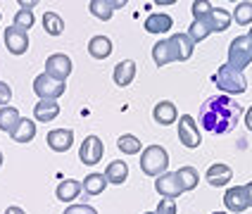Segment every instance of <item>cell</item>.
Listing matches in <instances>:
<instances>
[{"instance_id": "1", "label": "cell", "mask_w": 252, "mask_h": 214, "mask_svg": "<svg viewBox=\"0 0 252 214\" xmlns=\"http://www.w3.org/2000/svg\"><path fill=\"white\" fill-rule=\"evenodd\" d=\"M243 107L231 95H212L200 105V126L212 136H226L238 126Z\"/></svg>"}, {"instance_id": "2", "label": "cell", "mask_w": 252, "mask_h": 214, "mask_svg": "<svg viewBox=\"0 0 252 214\" xmlns=\"http://www.w3.org/2000/svg\"><path fill=\"white\" fill-rule=\"evenodd\" d=\"M214 84L224 91V95H240V93L248 91V79H245V74L238 69H233L228 62L217 69V74H214Z\"/></svg>"}, {"instance_id": "3", "label": "cell", "mask_w": 252, "mask_h": 214, "mask_svg": "<svg viewBox=\"0 0 252 214\" xmlns=\"http://www.w3.org/2000/svg\"><path fill=\"white\" fill-rule=\"evenodd\" d=\"M140 169L145 176H162L169 169V153L162 145H148L140 153Z\"/></svg>"}, {"instance_id": "4", "label": "cell", "mask_w": 252, "mask_h": 214, "mask_svg": "<svg viewBox=\"0 0 252 214\" xmlns=\"http://www.w3.org/2000/svg\"><path fill=\"white\" fill-rule=\"evenodd\" d=\"M228 64L233 69L245 71V67L252 64V41L248 36H236L228 45Z\"/></svg>"}, {"instance_id": "5", "label": "cell", "mask_w": 252, "mask_h": 214, "mask_svg": "<svg viewBox=\"0 0 252 214\" xmlns=\"http://www.w3.org/2000/svg\"><path fill=\"white\" fill-rule=\"evenodd\" d=\"M64 91H67V84L55 81V79L48 76L45 71L33 79V93L38 95V100H57L60 95H64Z\"/></svg>"}, {"instance_id": "6", "label": "cell", "mask_w": 252, "mask_h": 214, "mask_svg": "<svg viewBox=\"0 0 252 214\" xmlns=\"http://www.w3.org/2000/svg\"><path fill=\"white\" fill-rule=\"evenodd\" d=\"M71 71H74L71 57L64 55V53H55V55H50L45 60V74L53 76L55 81H62V84H64L71 76Z\"/></svg>"}, {"instance_id": "7", "label": "cell", "mask_w": 252, "mask_h": 214, "mask_svg": "<svg viewBox=\"0 0 252 214\" xmlns=\"http://www.w3.org/2000/svg\"><path fill=\"white\" fill-rule=\"evenodd\" d=\"M179 141L188 150H195L197 145H200V128H197L195 119L190 114L179 117Z\"/></svg>"}, {"instance_id": "8", "label": "cell", "mask_w": 252, "mask_h": 214, "mask_svg": "<svg viewBox=\"0 0 252 214\" xmlns=\"http://www.w3.org/2000/svg\"><path fill=\"white\" fill-rule=\"evenodd\" d=\"M105 155V145L100 141L98 136H86V141L81 143V148H79V159L88 164V167H95L100 159Z\"/></svg>"}, {"instance_id": "9", "label": "cell", "mask_w": 252, "mask_h": 214, "mask_svg": "<svg viewBox=\"0 0 252 214\" xmlns=\"http://www.w3.org/2000/svg\"><path fill=\"white\" fill-rule=\"evenodd\" d=\"M2 38H5V48H7L10 55H24L29 50V33L22 31V29L7 27Z\"/></svg>"}, {"instance_id": "10", "label": "cell", "mask_w": 252, "mask_h": 214, "mask_svg": "<svg viewBox=\"0 0 252 214\" xmlns=\"http://www.w3.org/2000/svg\"><path fill=\"white\" fill-rule=\"evenodd\" d=\"M155 190L162 195V198H169V200H176L179 195H183V188L176 179V171H167L162 176L155 179Z\"/></svg>"}, {"instance_id": "11", "label": "cell", "mask_w": 252, "mask_h": 214, "mask_svg": "<svg viewBox=\"0 0 252 214\" xmlns=\"http://www.w3.org/2000/svg\"><path fill=\"white\" fill-rule=\"evenodd\" d=\"M224 205H226V210L233 212V214L245 212V210L250 207L248 193H245V185H231V188L226 190V195H224Z\"/></svg>"}, {"instance_id": "12", "label": "cell", "mask_w": 252, "mask_h": 214, "mask_svg": "<svg viewBox=\"0 0 252 214\" xmlns=\"http://www.w3.org/2000/svg\"><path fill=\"white\" fill-rule=\"evenodd\" d=\"M45 141H48V148H50V150H55V153H67V150H71V145H74V131H71V128H55V131H48Z\"/></svg>"}, {"instance_id": "13", "label": "cell", "mask_w": 252, "mask_h": 214, "mask_svg": "<svg viewBox=\"0 0 252 214\" xmlns=\"http://www.w3.org/2000/svg\"><path fill=\"white\" fill-rule=\"evenodd\" d=\"M153 119L155 124H159V126H169V124L179 122V110H176V105L171 100H159L153 110Z\"/></svg>"}, {"instance_id": "14", "label": "cell", "mask_w": 252, "mask_h": 214, "mask_svg": "<svg viewBox=\"0 0 252 214\" xmlns=\"http://www.w3.org/2000/svg\"><path fill=\"white\" fill-rule=\"evenodd\" d=\"M205 179H207V183L214 185V188H221V185H228V181L233 179V169L224 164V162H214L207 174H205Z\"/></svg>"}, {"instance_id": "15", "label": "cell", "mask_w": 252, "mask_h": 214, "mask_svg": "<svg viewBox=\"0 0 252 214\" xmlns=\"http://www.w3.org/2000/svg\"><path fill=\"white\" fill-rule=\"evenodd\" d=\"M126 2L124 0H117V2H112V0H91L88 2V10H91V14L93 17H98L100 22H107V19H112V14L117 7H124Z\"/></svg>"}, {"instance_id": "16", "label": "cell", "mask_w": 252, "mask_h": 214, "mask_svg": "<svg viewBox=\"0 0 252 214\" xmlns=\"http://www.w3.org/2000/svg\"><path fill=\"white\" fill-rule=\"evenodd\" d=\"M153 60H155L157 67H167L169 62H179V60H176V50H174V45H171L169 38H162V41L155 43Z\"/></svg>"}, {"instance_id": "17", "label": "cell", "mask_w": 252, "mask_h": 214, "mask_svg": "<svg viewBox=\"0 0 252 214\" xmlns=\"http://www.w3.org/2000/svg\"><path fill=\"white\" fill-rule=\"evenodd\" d=\"M169 41H171L174 50H176V60H179V62H186V60H190V57H193L195 43L190 41V36H188V33H171V36H169Z\"/></svg>"}, {"instance_id": "18", "label": "cell", "mask_w": 252, "mask_h": 214, "mask_svg": "<svg viewBox=\"0 0 252 214\" xmlns=\"http://www.w3.org/2000/svg\"><path fill=\"white\" fill-rule=\"evenodd\" d=\"M57 114H60L57 100H38V102L33 105V117H36V122H41V124L55 122Z\"/></svg>"}, {"instance_id": "19", "label": "cell", "mask_w": 252, "mask_h": 214, "mask_svg": "<svg viewBox=\"0 0 252 214\" xmlns=\"http://www.w3.org/2000/svg\"><path fill=\"white\" fill-rule=\"evenodd\" d=\"M114 45L112 41L107 38V36H93L91 41H88V55L93 57V60H107V57L112 55Z\"/></svg>"}, {"instance_id": "20", "label": "cell", "mask_w": 252, "mask_h": 214, "mask_svg": "<svg viewBox=\"0 0 252 214\" xmlns=\"http://www.w3.org/2000/svg\"><path fill=\"white\" fill-rule=\"evenodd\" d=\"M81 190H84V185L81 181H74V179H64V181H60L55 188V195L60 202H74V200L81 195Z\"/></svg>"}, {"instance_id": "21", "label": "cell", "mask_w": 252, "mask_h": 214, "mask_svg": "<svg viewBox=\"0 0 252 214\" xmlns=\"http://www.w3.org/2000/svg\"><path fill=\"white\" fill-rule=\"evenodd\" d=\"M171 27H174V19L167 12H153L145 19V31L148 33H167Z\"/></svg>"}, {"instance_id": "22", "label": "cell", "mask_w": 252, "mask_h": 214, "mask_svg": "<svg viewBox=\"0 0 252 214\" xmlns=\"http://www.w3.org/2000/svg\"><path fill=\"white\" fill-rule=\"evenodd\" d=\"M114 84L117 86H131V81L136 79V62L133 60H122L117 67H114V74H112Z\"/></svg>"}, {"instance_id": "23", "label": "cell", "mask_w": 252, "mask_h": 214, "mask_svg": "<svg viewBox=\"0 0 252 214\" xmlns=\"http://www.w3.org/2000/svg\"><path fill=\"white\" fill-rule=\"evenodd\" d=\"M10 138H12L14 143H31L33 138H36V122L33 119H27V117H22L19 119V124H17V128H14L12 133H10Z\"/></svg>"}, {"instance_id": "24", "label": "cell", "mask_w": 252, "mask_h": 214, "mask_svg": "<svg viewBox=\"0 0 252 214\" xmlns=\"http://www.w3.org/2000/svg\"><path fill=\"white\" fill-rule=\"evenodd\" d=\"M207 22H210V29L212 33H221L226 29L231 27V22H233V14L224 10V7H214L210 14H207Z\"/></svg>"}, {"instance_id": "25", "label": "cell", "mask_w": 252, "mask_h": 214, "mask_svg": "<svg viewBox=\"0 0 252 214\" xmlns=\"http://www.w3.org/2000/svg\"><path fill=\"white\" fill-rule=\"evenodd\" d=\"M105 179H107V183L122 185L128 179V164H126L124 159H112L107 164V169H105Z\"/></svg>"}, {"instance_id": "26", "label": "cell", "mask_w": 252, "mask_h": 214, "mask_svg": "<svg viewBox=\"0 0 252 214\" xmlns=\"http://www.w3.org/2000/svg\"><path fill=\"white\" fill-rule=\"evenodd\" d=\"M84 193L88 198H95V195H102L105 193V188H107V179H105V174H98V171H93V174H88L84 181Z\"/></svg>"}, {"instance_id": "27", "label": "cell", "mask_w": 252, "mask_h": 214, "mask_svg": "<svg viewBox=\"0 0 252 214\" xmlns=\"http://www.w3.org/2000/svg\"><path fill=\"white\" fill-rule=\"evenodd\" d=\"M19 119H22V114H19L17 107H12V105L0 107V131L2 133H12L17 124H19Z\"/></svg>"}, {"instance_id": "28", "label": "cell", "mask_w": 252, "mask_h": 214, "mask_svg": "<svg viewBox=\"0 0 252 214\" xmlns=\"http://www.w3.org/2000/svg\"><path fill=\"white\" fill-rule=\"evenodd\" d=\"M176 179H179V183H181L183 193L195 190L197 183H200V174H197L195 167H181V169L176 171Z\"/></svg>"}, {"instance_id": "29", "label": "cell", "mask_w": 252, "mask_h": 214, "mask_svg": "<svg viewBox=\"0 0 252 214\" xmlns=\"http://www.w3.org/2000/svg\"><path fill=\"white\" fill-rule=\"evenodd\" d=\"M188 36H190V41L193 43H200V41H205L207 36L212 33V29H210V22H207V17H202V19H193V24L188 27V31H186Z\"/></svg>"}, {"instance_id": "30", "label": "cell", "mask_w": 252, "mask_h": 214, "mask_svg": "<svg viewBox=\"0 0 252 214\" xmlns=\"http://www.w3.org/2000/svg\"><path fill=\"white\" fill-rule=\"evenodd\" d=\"M43 29H45V33H50V36H62L64 22H62V17L57 12H45L43 14Z\"/></svg>"}, {"instance_id": "31", "label": "cell", "mask_w": 252, "mask_h": 214, "mask_svg": "<svg viewBox=\"0 0 252 214\" xmlns=\"http://www.w3.org/2000/svg\"><path fill=\"white\" fill-rule=\"evenodd\" d=\"M117 148L124 153V155H138L143 153V143L136 138V136H131V133H124V136H119V141H117Z\"/></svg>"}, {"instance_id": "32", "label": "cell", "mask_w": 252, "mask_h": 214, "mask_svg": "<svg viewBox=\"0 0 252 214\" xmlns=\"http://www.w3.org/2000/svg\"><path fill=\"white\" fill-rule=\"evenodd\" d=\"M233 22L240 27H250L252 24V2H238L233 10Z\"/></svg>"}, {"instance_id": "33", "label": "cell", "mask_w": 252, "mask_h": 214, "mask_svg": "<svg viewBox=\"0 0 252 214\" xmlns=\"http://www.w3.org/2000/svg\"><path fill=\"white\" fill-rule=\"evenodd\" d=\"M33 22H36V17H33V12H31V10H17V12H14L12 27L22 29V31H29V29L33 27Z\"/></svg>"}, {"instance_id": "34", "label": "cell", "mask_w": 252, "mask_h": 214, "mask_svg": "<svg viewBox=\"0 0 252 214\" xmlns=\"http://www.w3.org/2000/svg\"><path fill=\"white\" fill-rule=\"evenodd\" d=\"M212 10H214V5H212V2H207V0H195V2L190 5L193 19H202V17H207Z\"/></svg>"}, {"instance_id": "35", "label": "cell", "mask_w": 252, "mask_h": 214, "mask_svg": "<svg viewBox=\"0 0 252 214\" xmlns=\"http://www.w3.org/2000/svg\"><path fill=\"white\" fill-rule=\"evenodd\" d=\"M62 214H98V210H95L93 205H84V202H79V205H69Z\"/></svg>"}, {"instance_id": "36", "label": "cell", "mask_w": 252, "mask_h": 214, "mask_svg": "<svg viewBox=\"0 0 252 214\" xmlns=\"http://www.w3.org/2000/svg\"><path fill=\"white\" fill-rule=\"evenodd\" d=\"M155 214H176V200H169V198H162Z\"/></svg>"}, {"instance_id": "37", "label": "cell", "mask_w": 252, "mask_h": 214, "mask_svg": "<svg viewBox=\"0 0 252 214\" xmlns=\"http://www.w3.org/2000/svg\"><path fill=\"white\" fill-rule=\"evenodd\" d=\"M10 100H12V88H10V84L0 81V107H7Z\"/></svg>"}, {"instance_id": "38", "label": "cell", "mask_w": 252, "mask_h": 214, "mask_svg": "<svg viewBox=\"0 0 252 214\" xmlns=\"http://www.w3.org/2000/svg\"><path fill=\"white\" fill-rule=\"evenodd\" d=\"M245 126H248V131H252V105L248 107V112H245Z\"/></svg>"}, {"instance_id": "39", "label": "cell", "mask_w": 252, "mask_h": 214, "mask_svg": "<svg viewBox=\"0 0 252 214\" xmlns=\"http://www.w3.org/2000/svg\"><path fill=\"white\" fill-rule=\"evenodd\" d=\"M5 214H27L22 207H17V205H10L7 210H5Z\"/></svg>"}, {"instance_id": "40", "label": "cell", "mask_w": 252, "mask_h": 214, "mask_svg": "<svg viewBox=\"0 0 252 214\" xmlns=\"http://www.w3.org/2000/svg\"><path fill=\"white\" fill-rule=\"evenodd\" d=\"M31 7H36V0H31V2H19V10H31Z\"/></svg>"}, {"instance_id": "41", "label": "cell", "mask_w": 252, "mask_h": 214, "mask_svg": "<svg viewBox=\"0 0 252 214\" xmlns=\"http://www.w3.org/2000/svg\"><path fill=\"white\" fill-rule=\"evenodd\" d=\"M245 193H248V202H250V207H252V181L245 183Z\"/></svg>"}, {"instance_id": "42", "label": "cell", "mask_w": 252, "mask_h": 214, "mask_svg": "<svg viewBox=\"0 0 252 214\" xmlns=\"http://www.w3.org/2000/svg\"><path fill=\"white\" fill-rule=\"evenodd\" d=\"M248 38H250V41H252V27H250V31H248Z\"/></svg>"}, {"instance_id": "43", "label": "cell", "mask_w": 252, "mask_h": 214, "mask_svg": "<svg viewBox=\"0 0 252 214\" xmlns=\"http://www.w3.org/2000/svg\"><path fill=\"white\" fill-rule=\"evenodd\" d=\"M2 162H5V159H2V153H0V167H2Z\"/></svg>"}, {"instance_id": "44", "label": "cell", "mask_w": 252, "mask_h": 214, "mask_svg": "<svg viewBox=\"0 0 252 214\" xmlns=\"http://www.w3.org/2000/svg\"><path fill=\"white\" fill-rule=\"evenodd\" d=\"M212 214H226V212H212Z\"/></svg>"}, {"instance_id": "45", "label": "cell", "mask_w": 252, "mask_h": 214, "mask_svg": "<svg viewBox=\"0 0 252 214\" xmlns=\"http://www.w3.org/2000/svg\"><path fill=\"white\" fill-rule=\"evenodd\" d=\"M143 214H155V212H143Z\"/></svg>"}, {"instance_id": "46", "label": "cell", "mask_w": 252, "mask_h": 214, "mask_svg": "<svg viewBox=\"0 0 252 214\" xmlns=\"http://www.w3.org/2000/svg\"><path fill=\"white\" fill-rule=\"evenodd\" d=\"M0 22H2V12H0Z\"/></svg>"}]
</instances>
